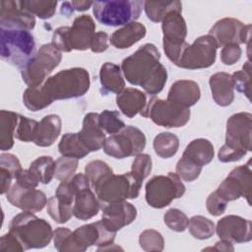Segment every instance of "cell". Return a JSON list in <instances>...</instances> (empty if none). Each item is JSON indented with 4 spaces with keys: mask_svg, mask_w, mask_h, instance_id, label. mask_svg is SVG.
Instances as JSON below:
<instances>
[{
    "mask_svg": "<svg viewBox=\"0 0 252 252\" xmlns=\"http://www.w3.org/2000/svg\"><path fill=\"white\" fill-rule=\"evenodd\" d=\"M90 74L80 67L59 71L41 85L29 87L23 94V102L31 111L49 106L54 100L83 96L90 89Z\"/></svg>",
    "mask_w": 252,
    "mask_h": 252,
    "instance_id": "obj_1",
    "label": "cell"
},
{
    "mask_svg": "<svg viewBox=\"0 0 252 252\" xmlns=\"http://www.w3.org/2000/svg\"><path fill=\"white\" fill-rule=\"evenodd\" d=\"M159 59L156 45L146 43L123 59L121 71L131 85L141 86L147 94L155 95L162 91L167 80V71Z\"/></svg>",
    "mask_w": 252,
    "mask_h": 252,
    "instance_id": "obj_2",
    "label": "cell"
},
{
    "mask_svg": "<svg viewBox=\"0 0 252 252\" xmlns=\"http://www.w3.org/2000/svg\"><path fill=\"white\" fill-rule=\"evenodd\" d=\"M116 232L106 228L101 220L82 225L71 231L67 227H57L53 231V242L60 252H84L93 245L97 250L113 244Z\"/></svg>",
    "mask_w": 252,
    "mask_h": 252,
    "instance_id": "obj_3",
    "label": "cell"
},
{
    "mask_svg": "<svg viewBox=\"0 0 252 252\" xmlns=\"http://www.w3.org/2000/svg\"><path fill=\"white\" fill-rule=\"evenodd\" d=\"M9 232L18 238L25 250L43 248L53 237L52 227L47 220L25 211L12 219Z\"/></svg>",
    "mask_w": 252,
    "mask_h": 252,
    "instance_id": "obj_4",
    "label": "cell"
},
{
    "mask_svg": "<svg viewBox=\"0 0 252 252\" xmlns=\"http://www.w3.org/2000/svg\"><path fill=\"white\" fill-rule=\"evenodd\" d=\"M1 58L22 69L34 55L35 42L29 31L0 28Z\"/></svg>",
    "mask_w": 252,
    "mask_h": 252,
    "instance_id": "obj_5",
    "label": "cell"
},
{
    "mask_svg": "<svg viewBox=\"0 0 252 252\" xmlns=\"http://www.w3.org/2000/svg\"><path fill=\"white\" fill-rule=\"evenodd\" d=\"M144 1L110 0L95 1L93 13L97 22L108 27L126 26L135 22L141 15Z\"/></svg>",
    "mask_w": 252,
    "mask_h": 252,
    "instance_id": "obj_6",
    "label": "cell"
},
{
    "mask_svg": "<svg viewBox=\"0 0 252 252\" xmlns=\"http://www.w3.org/2000/svg\"><path fill=\"white\" fill-rule=\"evenodd\" d=\"M142 183L131 172L123 174L110 173L99 180L93 189L99 202L104 204L136 199L139 196Z\"/></svg>",
    "mask_w": 252,
    "mask_h": 252,
    "instance_id": "obj_7",
    "label": "cell"
},
{
    "mask_svg": "<svg viewBox=\"0 0 252 252\" xmlns=\"http://www.w3.org/2000/svg\"><path fill=\"white\" fill-rule=\"evenodd\" d=\"M61 59V51L52 43L41 45L28 63L20 69L23 81L29 87L41 85L60 64Z\"/></svg>",
    "mask_w": 252,
    "mask_h": 252,
    "instance_id": "obj_8",
    "label": "cell"
},
{
    "mask_svg": "<svg viewBox=\"0 0 252 252\" xmlns=\"http://www.w3.org/2000/svg\"><path fill=\"white\" fill-rule=\"evenodd\" d=\"M146 201L155 209L168 206L174 199L185 193V186L180 177L173 172L166 175H156L146 184Z\"/></svg>",
    "mask_w": 252,
    "mask_h": 252,
    "instance_id": "obj_9",
    "label": "cell"
},
{
    "mask_svg": "<svg viewBox=\"0 0 252 252\" xmlns=\"http://www.w3.org/2000/svg\"><path fill=\"white\" fill-rule=\"evenodd\" d=\"M145 147V134L131 125L125 126L120 132L107 137L102 146L106 155L118 159L137 156L143 152Z\"/></svg>",
    "mask_w": 252,
    "mask_h": 252,
    "instance_id": "obj_10",
    "label": "cell"
},
{
    "mask_svg": "<svg viewBox=\"0 0 252 252\" xmlns=\"http://www.w3.org/2000/svg\"><path fill=\"white\" fill-rule=\"evenodd\" d=\"M217 49L218 45L211 35L199 36L192 44L185 43L176 66L189 70L209 68L216 61Z\"/></svg>",
    "mask_w": 252,
    "mask_h": 252,
    "instance_id": "obj_11",
    "label": "cell"
},
{
    "mask_svg": "<svg viewBox=\"0 0 252 252\" xmlns=\"http://www.w3.org/2000/svg\"><path fill=\"white\" fill-rule=\"evenodd\" d=\"M190 109L174 105L167 100L152 97L141 115L150 118L155 124L166 128H178L187 124L190 119Z\"/></svg>",
    "mask_w": 252,
    "mask_h": 252,
    "instance_id": "obj_12",
    "label": "cell"
},
{
    "mask_svg": "<svg viewBox=\"0 0 252 252\" xmlns=\"http://www.w3.org/2000/svg\"><path fill=\"white\" fill-rule=\"evenodd\" d=\"M251 160L246 164L233 168L226 178L219 185L217 193L226 202L234 201L243 197L250 205L252 188Z\"/></svg>",
    "mask_w": 252,
    "mask_h": 252,
    "instance_id": "obj_13",
    "label": "cell"
},
{
    "mask_svg": "<svg viewBox=\"0 0 252 252\" xmlns=\"http://www.w3.org/2000/svg\"><path fill=\"white\" fill-rule=\"evenodd\" d=\"M252 115L249 112H238L226 121L225 145L246 155L252 150Z\"/></svg>",
    "mask_w": 252,
    "mask_h": 252,
    "instance_id": "obj_14",
    "label": "cell"
},
{
    "mask_svg": "<svg viewBox=\"0 0 252 252\" xmlns=\"http://www.w3.org/2000/svg\"><path fill=\"white\" fill-rule=\"evenodd\" d=\"M251 25H244L234 18H223L219 20L210 30L211 35L218 47H223L226 44L248 43L250 39Z\"/></svg>",
    "mask_w": 252,
    "mask_h": 252,
    "instance_id": "obj_15",
    "label": "cell"
},
{
    "mask_svg": "<svg viewBox=\"0 0 252 252\" xmlns=\"http://www.w3.org/2000/svg\"><path fill=\"white\" fill-rule=\"evenodd\" d=\"M215 231L220 239L231 243H244L252 239L251 220L239 216L223 217L218 221Z\"/></svg>",
    "mask_w": 252,
    "mask_h": 252,
    "instance_id": "obj_16",
    "label": "cell"
},
{
    "mask_svg": "<svg viewBox=\"0 0 252 252\" xmlns=\"http://www.w3.org/2000/svg\"><path fill=\"white\" fill-rule=\"evenodd\" d=\"M6 197L11 205L25 212H39L47 204L46 196L42 191L24 187L17 182L11 186Z\"/></svg>",
    "mask_w": 252,
    "mask_h": 252,
    "instance_id": "obj_17",
    "label": "cell"
},
{
    "mask_svg": "<svg viewBox=\"0 0 252 252\" xmlns=\"http://www.w3.org/2000/svg\"><path fill=\"white\" fill-rule=\"evenodd\" d=\"M35 26L34 16L23 10L19 1L0 2V28L31 31Z\"/></svg>",
    "mask_w": 252,
    "mask_h": 252,
    "instance_id": "obj_18",
    "label": "cell"
},
{
    "mask_svg": "<svg viewBox=\"0 0 252 252\" xmlns=\"http://www.w3.org/2000/svg\"><path fill=\"white\" fill-rule=\"evenodd\" d=\"M136 217L137 209L126 201L109 203L102 207L101 221L107 229L114 232L130 224Z\"/></svg>",
    "mask_w": 252,
    "mask_h": 252,
    "instance_id": "obj_19",
    "label": "cell"
},
{
    "mask_svg": "<svg viewBox=\"0 0 252 252\" xmlns=\"http://www.w3.org/2000/svg\"><path fill=\"white\" fill-rule=\"evenodd\" d=\"M95 24L90 15L77 17L72 27H68V43L70 50H87L91 48L94 35Z\"/></svg>",
    "mask_w": 252,
    "mask_h": 252,
    "instance_id": "obj_20",
    "label": "cell"
},
{
    "mask_svg": "<svg viewBox=\"0 0 252 252\" xmlns=\"http://www.w3.org/2000/svg\"><path fill=\"white\" fill-rule=\"evenodd\" d=\"M199 85L192 80H178L174 82L167 94V101L182 108H190L200 99Z\"/></svg>",
    "mask_w": 252,
    "mask_h": 252,
    "instance_id": "obj_21",
    "label": "cell"
},
{
    "mask_svg": "<svg viewBox=\"0 0 252 252\" xmlns=\"http://www.w3.org/2000/svg\"><path fill=\"white\" fill-rule=\"evenodd\" d=\"M99 113L90 112L83 119L82 129L78 136L89 152H96L100 150L106 139L103 130L98 123Z\"/></svg>",
    "mask_w": 252,
    "mask_h": 252,
    "instance_id": "obj_22",
    "label": "cell"
},
{
    "mask_svg": "<svg viewBox=\"0 0 252 252\" xmlns=\"http://www.w3.org/2000/svg\"><path fill=\"white\" fill-rule=\"evenodd\" d=\"M163 33L162 44L179 45L185 41L187 35V26L179 11H171L161 21Z\"/></svg>",
    "mask_w": 252,
    "mask_h": 252,
    "instance_id": "obj_23",
    "label": "cell"
},
{
    "mask_svg": "<svg viewBox=\"0 0 252 252\" xmlns=\"http://www.w3.org/2000/svg\"><path fill=\"white\" fill-rule=\"evenodd\" d=\"M212 96L220 106H228L234 99V88L231 75L219 72L210 77L209 80Z\"/></svg>",
    "mask_w": 252,
    "mask_h": 252,
    "instance_id": "obj_24",
    "label": "cell"
},
{
    "mask_svg": "<svg viewBox=\"0 0 252 252\" xmlns=\"http://www.w3.org/2000/svg\"><path fill=\"white\" fill-rule=\"evenodd\" d=\"M147 103L146 94L135 88H126L116 95L118 108L128 118H133L138 113L141 114Z\"/></svg>",
    "mask_w": 252,
    "mask_h": 252,
    "instance_id": "obj_25",
    "label": "cell"
},
{
    "mask_svg": "<svg viewBox=\"0 0 252 252\" xmlns=\"http://www.w3.org/2000/svg\"><path fill=\"white\" fill-rule=\"evenodd\" d=\"M100 209L99 200L90 187L80 189L75 196L73 216L81 220H88L97 215Z\"/></svg>",
    "mask_w": 252,
    "mask_h": 252,
    "instance_id": "obj_26",
    "label": "cell"
},
{
    "mask_svg": "<svg viewBox=\"0 0 252 252\" xmlns=\"http://www.w3.org/2000/svg\"><path fill=\"white\" fill-rule=\"evenodd\" d=\"M146 27L138 22H132L114 31L110 35V43L118 49H126L134 45L146 35Z\"/></svg>",
    "mask_w": 252,
    "mask_h": 252,
    "instance_id": "obj_27",
    "label": "cell"
},
{
    "mask_svg": "<svg viewBox=\"0 0 252 252\" xmlns=\"http://www.w3.org/2000/svg\"><path fill=\"white\" fill-rule=\"evenodd\" d=\"M61 124V119L56 114L44 116L38 123L33 143L38 147L51 146L60 135Z\"/></svg>",
    "mask_w": 252,
    "mask_h": 252,
    "instance_id": "obj_28",
    "label": "cell"
},
{
    "mask_svg": "<svg viewBox=\"0 0 252 252\" xmlns=\"http://www.w3.org/2000/svg\"><path fill=\"white\" fill-rule=\"evenodd\" d=\"M99 82L103 94L113 93L118 94L125 89L121 68L112 62H105L100 67Z\"/></svg>",
    "mask_w": 252,
    "mask_h": 252,
    "instance_id": "obj_29",
    "label": "cell"
},
{
    "mask_svg": "<svg viewBox=\"0 0 252 252\" xmlns=\"http://www.w3.org/2000/svg\"><path fill=\"white\" fill-rule=\"evenodd\" d=\"M214 155L215 152L213 144L209 140L203 138L191 141L182 154V156L186 157L192 162L201 167L210 163Z\"/></svg>",
    "mask_w": 252,
    "mask_h": 252,
    "instance_id": "obj_30",
    "label": "cell"
},
{
    "mask_svg": "<svg viewBox=\"0 0 252 252\" xmlns=\"http://www.w3.org/2000/svg\"><path fill=\"white\" fill-rule=\"evenodd\" d=\"M20 114L9 111H0V149L7 151L14 146L15 131L18 126Z\"/></svg>",
    "mask_w": 252,
    "mask_h": 252,
    "instance_id": "obj_31",
    "label": "cell"
},
{
    "mask_svg": "<svg viewBox=\"0 0 252 252\" xmlns=\"http://www.w3.org/2000/svg\"><path fill=\"white\" fill-rule=\"evenodd\" d=\"M58 151L63 157L74 158L77 159L83 158L90 154L89 150L80 140L78 133L64 134L58 144Z\"/></svg>",
    "mask_w": 252,
    "mask_h": 252,
    "instance_id": "obj_32",
    "label": "cell"
},
{
    "mask_svg": "<svg viewBox=\"0 0 252 252\" xmlns=\"http://www.w3.org/2000/svg\"><path fill=\"white\" fill-rule=\"evenodd\" d=\"M144 10L152 22L158 23L171 11L181 12L182 4L179 1H146L144 2Z\"/></svg>",
    "mask_w": 252,
    "mask_h": 252,
    "instance_id": "obj_33",
    "label": "cell"
},
{
    "mask_svg": "<svg viewBox=\"0 0 252 252\" xmlns=\"http://www.w3.org/2000/svg\"><path fill=\"white\" fill-rule=\"evenodd\" d=\"M155 153L162 158L173 157L179 148L178 137L170 132H161L158 134L153 143Z\"/></svg>",
    "mask_w": 252,
    "mask_h": 252,
    "instance_id": "obj_34",
    "label": "cell"
},
{
    "mask_svg": "<svg viewBox=\"0 0 252 252\" xmlns=\"http://www.w3.org/2000/svg\"><path fill=\"white\" fill-rule=\"evenodd\" d=\"M29 169L42 184H48L55 173V161L49 156H42L31 162Z\"/></svg>",
    "mask_w": 252,
    "mask_h": 252,
    "instance_id": "obj_35",
    "label": "cell"
},
{
    "mask_svg": "<svg viewBox=\"0 0 252 252\" xmlns=\"http://www.w3.org/2000/svg\"><path fill=\"white\" fill-rule=\"evenodd\" d=\"M187 227L194 238L201 240L212 237L216 230L214 222L203 216L192 217L188 221Z\"/></svg>",
    "mask_w": 252,
    "mask_h": 252,
    "instance_id": "obj_36",
    "label": "cell"
},
{
    "mask_svg": "<svg viewBox=\"0 0 252 252\" xmlns=\"http://www.w3.org/2000/svg\"><path fill=\"white\" fill-rule=\"evenodd\" d=\"M23 10L29 12L32 15L37 16L39 19H50L54 14L57 6V1H34L24 0L19 1Z\"/></svg>",
    "mask_w": 252,
    "mask_h": 252,
    "instance_id": "obj_37",
    "label": "cell"
},
{
    "mask_svg": "<svg viewBox=\"0 0 252 252\" xmlns=\"http://www.w3.org/2000/svg\"><path fill=\"white\" fill-rule=\"evenodd\" d=\"M46 208L48 215L58 223L67 222L73 216V206L63 203L55 195L47 200Z\"/></svg>",
    "mask_w": 252,
    "mask_h": 252,
    "instance_id": "obj_38",
    "label": "cell"
},
{
    "mask_svg": "<svg viewBox=\"0 0 252 252\" xmlns=\"http://www.w3.org/2000/svg\"><path fill=\"white\" fill-rule=\"evenodd\" d=\"M233 88L238 92L243 94L248 99H250L251 94V64L247 61L241 70L234 72L231 75Z\"/></svg>",
    "mask_w": 252,
    "mask_h": 252,
    "instance_id": "obj_39",
    "label": "cell"
},
{
    "mask_svg": "<svg viewBox=\"0 0 252 252\" xmlns=\"http://www.w3.org/2000/svg\"><path fill=\"white\" fill-rule=\"evenodd\" d=\"M98 123L100 128L110 135L120 132L126 126L125 123L121 120L117 111L108 109H105L99 113Z\"/></svg>",
    "mask_w": 252,
    "mask_h": 252,
    "instance_id": "obj_40",
    "label": "cell"
},
{
    "mask_svg": "<svg viewBox=\"0 0 252 252\" xmlns=\"http://www.w3.org/2000/svg\"><path fill=\"white\" fill-rule=\"evenodd\" d=\"M139 244L144 251H162L164 240L160 232L155 229H146L139 236Z\"/></svg>",
    "mask_w": 252,
    "mask_h": 252,
    "instance_id": "obj_41",
    "label": "cell"
},
{
    "mask_svg": "<svg viewBox=\"0 0 252 252\" xmlns=\"http://www.w3.org/2000/svg\"><path fill=\"white\" fill-rule=\"evenodd\" d=\"M110 173H113L111 167L105 161L99 159L90 161L85 167V174L87 175L91 187L93 188L99 180Z\"/></svg>",
    "mask_w": 252,
    "mask_h": 252,
    "instance_id": "obj_42",
    "label": "cell"
},
{
    "mask_svg": "<svg viewBox=\"0 0 252 252\" xmlns=\"http://www.w3.org/2000/svg\"><path fill=\"white\" fill-rule=\"evenodd\" d=\"M38 123L36 120L20 115L18 126L15 131L16 139L22 142H33L37 130Z\"/></svg>",
    "mask_w": 252,
    "mask_h": 252,
    "instance_id": "obj_43",
    "label": "cell"
},
{
    "mask_svg": "<svg viewBox=\"0 0 252 252\" xmlns=\"http://www.w3.org/2000/svg\"><path fill=\"white\" fill-rule=\"evenodd\" d=\"M78 167V159L74 158L61 157L55 161L54 176L60 181L69 180L75 173Z\"/></svg>",
    "mask_w": 252,
    "mask_h": 252,
    "instance_id": "obj_44",
    "label": "cell"
},
{
    "mask_svg": "<svg viewBox=\"0 0 252 252\" xmlns=\"http://www.w3.org/2000/svg\"><path fill=\"white\" fill-rule=\"evenodd\" d=\"M202 171V167L192 162L186 157L182 156L176 163V174L186 182H192L197 179Z\"/></svg>",
    "mask_w": 252,
    "mask_h": 252,
    "instance_id": "obj_45",
    "label": "cell"
},
{
    "mask_svg": "<svg viewBox=\"0 0 252 252\" xmlns=\"http://www.w3.org/2000/svg\"><path fill=\"white\" fill-rule=\"evenodd\" d=\"M163 221L165 225L171 230L182 232L185 230V228H187L189 220L182 211L172 208V209H169L164 214Z\"/></svg>",
    "mask_w": 252,
    "mask_h": 252,
    "instance_id": "obj_46",
    "label": "cell"
},
{
    "mask_svg": "<svg viewBox=\"0 0 252 252\" xmlns=\"http://www.w3.org/2000/svg\"><path fill=\"white\" fill-rule=\"evenodd\" d=\"M152 170V158L147 154H139L136 156L132 166H131V174L141 183H143L144 179L149 176Z\"/></svg>",
    "mask_w": 252,
    "mask_h": 252,
    "instance_id": "obj_47",
    "label": "cell"
},
{
    "mask_svg": "<svg viewBox=\"0 0 252 252\" xmlns=\"http://www.w3.org/2000/svg\"><path fill=\"white\" fill-rule=\"evenodd\" d=\"M0 169L5 170L9 174H11L14 179H16L17 175L23 170L18 158L15 155L9 153H3L0 155Z\"/></svg>",
    "mask_w": 252,
    "mask_h": 252,
    "instance_id": "obj_48",
    "label": "cell"
},
{
    "mask_svg": "<svg viewBox=\"0 0 252 252\" xmlns=\"http://www.w3.org/2000/svg\"><path fill=\"white\" fill-rule=\"evenodd\" d=\"M226 206H227V202L224 199H222L217 193V191L211 193L206 201V207L208 212L215 217H219L222 215L226 210Z\"/></svg>",
    "mask_w": 252,
    "mask_h": 252,
    "instance_id": "obj_49",
    "label": "cell"
},
{
    "mask_svg": "<svg viewBox=\"0 0 252 252\" xmlns=\"http://www.w3.org/2000/svg\"><path fill=\"white\" fill-rule=\"evenodd\" d=\"M241 54L242 50L238 44H226L220 51V60L224 65H233L240 59Z\"/></svg>",
    "mask_w": 252,
    "mask_h": 252,
    "instance_id": "obj_50",
    "label": "cell"
},
{
    "mask_svg": "<svg viewBox=\"0 0 252 252\" xmlns=\"http://www.w3.org/2000/svg\"><path fill=\"white\" fill-rule=\"evenodd\" d=\"M25 248L18 238L8 231L0 238V252H23Z\"/></svg>",
    "mask_w": 252,
    "mask_h": 252,
    "instance_id": "obj_51",
    "label": "cell"
},
{
    "mask_svg": "<svg viewBox=\"0 0 252 252\" xmlns=\"http://www.w3.org/2000/svg\"><path fill=\"white\" fill-rule=\"evenodd\" d=\"M51 43L61 52H71L68 43V27L56 29L52 34Z\"/></svg>",
    "mask_w": 252,
    "mask_h": 252,
    "instance_id": "obj_52",
    "label": "cell"
},
{
    "mask_svg": "<svg viewBox=\"0 0 252 252\" xmlns=\"http://www.w3.org/2000/svg\"><path fill=\"white\" fill-rule=\"evenodd\" d=\"M109 46V38L108 34L105 32H97L94 33L92 43H91V50L94 53H100L105 51Z\"/></svg>",
    "mask_w": 252,
    "mask_h": 252,
    "instance_id": "obj_53",
    "label": "cell"
},
{
    "mask_svg": "<svg viewBox=\"0 0 252 252\" xmlns=\"http://www.w3.org/2000/svg\"><path fill=\"white\" fill-rule=\"evenodd\" d=\"M16 182L27 188H36L39 181L30 169H23L16 177Z\"/></svg>",
    "mask_w": 252,
    "mask_h": 252,
    "instance_id": "obj_54",
    "label": "cell"
},
{
    "mask_svg": "<svg viewBox=\"0 0 252 252\" xmlns=\"http://www.w3.org/2000/svg\"><path fill=\"white\" fill-rule=\"evenodd\" d=\"M204 250H206V251L207 250H214V251H226V252H229V251H234V248H233L231 242H228V241L220 239V241L216 242L214 247H208V248H205Z\"/></svg>",
    "mask_w": 252,
    "mask_h": 252,
    "instance_id": "obj_55",
    "label": "cell"
},
{
    "mask_svg": "<svg viewBox=\"0 0 252 252\" xmlns=\"http://www.w3.org/2000/svg\"><path fill=\"white\" fill-rule=\"evenodd\" d=\"M74 11H86L88 10L91 6H93L94 2L91 1H72L71 2Z\"/></svg>",
    "mask_w": 252,
    "mask_h": 252,
    "instance_id": "obj_56",
    "label": "cell"
},
{
    "mask_svg": "<svg viewBox=\"0 0 252 252\" xmlns=\"http://www.w3.org/2000/svg\"><path fill=\"white\" fill-rule=\"evenodd\" d=\"M74 12V9H73V6L71 4V2H64L61 6V14L65 15L66 17H68L69 15L73 14Z\"/></svg>",
    "mask_w": 252,
    "mask_h": 252,
    "instance_id": "obj_57",
    "label": "cell"
}]
</instances>
